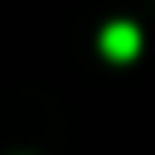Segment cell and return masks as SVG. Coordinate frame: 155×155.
I'll return each mask as SVG.
<instances>
[{
	"instance_id": "obj_1",
	"label": "cell",
	"mask_w": 155,
	"mask_h": 155,
	"mask_svg": "<svg viewBox=\"0 0 155 155\" xmlns=\"http://www.w3.org/2000/svg\"><path fill=\"white\" fill-rule=\"evenodd\" d=\"M102 53H107V58H116V63L136 58V53H140V29H136V24H126V19L107 24V29H102Z\"/></svg>"
}]
</instances>
